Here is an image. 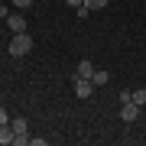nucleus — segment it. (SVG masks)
Wrapping results in <instances>:
<instances>
[{"label":"nucleus","instance_id":"obj_1","mask_svg":"<svg viewBox=\"0 0 146 146\" xmlns=\"http://www.w3.org/2000/svg\"><path fill=\"white\" fill-rule=\"evenodd\" d=\"M7 52H10L13 58H23V55H29V52H33V36H29V33H13L10 46H7Z\"/></svg>","mask_w":146,"mask_h":146},{"label":"nucleus","instance_id":"obj_2","mask_svg":"<svg viewBox=\"0 0 146 146\" xmlns=\"http://www.w3.org/2000/svg\"><path fill=\"white\" fill-rule=\"evenodd\" d=\"M68 81L75 84V94H78V98H91V91H94V81H91V78H81V75L75 72Z\"/></svg>","mask_w":146,"mask_h":146},{"label":"nucleus","instance_id":"obj_3","mask_svg":"<svg viewBox=\"0 0 146 146\" xmlns=\"http://www.w3.org/2000/svg\"><path fill=\"white\" fill-rule=\"evenodd\" d=\"M140 110H143V107H140V104H133V98H130V101H123V104H120V120H123V123H133V120L140 117Z\"/></svg>","mask_w":146,"mask_h":146},{"label":"nucleus","instance_id":"obj_4","mask_svg":"<svg viewBox=\"0 0 146 146\" xmlns=\"http://www.w3.org/2000/svg\"><path fill=\"white\" fill-rule=\"evenodd\" d=\"M3 23H7V26H10V33H26V16H23L20 10H13V13L7 16Z\"/></svg>","mask_w":146,"mask_h":146},{"label":"nucleus","instance_id":"obj_5","mask_svg":"<svg viewBox=\"0 0 146 146\" xmlns=\"http://www.w3.org/2000/svg\"><path fill=\"white\" fill-rule=\"evenodd\" d=\"M10 127H13V133H29V120L26 117H10Z\"/></svg>","mask_w":146,"mask_h":146},{"label":"nucleus","instance_id":"obj_6","mask_svg":"<svg viewBox=\"0 0 146 146\" xmlns=\"http://www.w3.org/2000/svg\"><path fill=\"white\" fill-rule=\"evenodd\" d=\"M13 127L10 123H3V127H0V146H13Z\"/></svg>","mask_w":146,"mask_h":146},{"label":"nucleus","instance_id":"obj_7","mask_svg":"<svg viewBox=\"0 0 146 146\" xmlns=\"http://www.w3.org/2000/svg\"><path fill=\"white\" fill-rule=\"evenodd\" d=\"M75 72H78L81 78H91V75H94V65L88 62V58H81V62H78V68H75Z\"/></svg>","mask_w":146,"mask_h":146},{"label":"nucleus","instance_id":"obj_8","mask_svg":"<svg viewBox=\"0 0 146 146\" xmlns=\"http://www.w3.org/2000/svg\"><path fill=\"white\" fill-rule=\"evenodd\" d=\"M91 81H94V88H98V84H107V81H110V75L104 72V68H94V75H91Z\"/></svg>","mask_w":146,"mask_h":146},{"label":"nucleus","instance_id":"obj_9","mask_svg":"<svg viewBox=\"0 0 146 146\" xmlns=\"http://www.w3.org/2000/svg\"><path fill=\"white\" fill-rule=\"evenodd\" d=\"M130 98H133V104L146 107V88H136V91H130Z\"/></svg>","mask_w":146,"mask_h":146},{"label":"nucleus","instance_id":"obj_10","mask_svg":"<svg viewBox=\"0 0 146 146\" xmlns=\"http://www.w3.org/2000/svg\"><path fill=\"white\" fill-rule=\"evenodd\" d=\"M84 7H88V10H104L107 0H84Z\"/></svg>","mask_w":146,"mask_h":146},{"label":"nucleus","instance_id":"obj_11","mask_svg":"<svg viewBox=\"0 0 146 146\" xmlns=\"http://www.w3.org/2000/svg\"><path fill=\"white\" fill-rule=\"evenodd\" d=\"M29 143V133H16L13 136V146H26Z\"/></svg>","mask_w":146,"mask_h":146},{"label":"nucleus","instance_id":"obj_12","mask_svg":"<svg viewBox=\"0 0 146 146\" xmlns=\"http://www.w3.org/2000/svg\"><path fill=\"white\" fill-rule=\"evenodd\" d=\"M10 7H16V10H26V7H33V0H10Z\"/></svg>","mask_w":146,"mask_h":146},{"label":"nucleus","instance_id":"obj_13","mask_svg":"<svg viewBox=\"0 0 146 146\" xmlns=\"http://www.w3.org/2000/svg\"><path fill=\"white\" fill-rule=\"evenodd\" d=\"M75 13H78V20H84V16H88L91 10H88V7H84V3H81V7H75Z\"/></svg>","mask_w":146,"mask_h":146},{"label":"nucleus","instance_id":"obj_14","mask_svg":"<svg viewBox=\"0 0 146 146\" xmlns=\"http://www.w3.org/2000/svg\"><path fill=\"white\" fill-rule=\"evenodd\" d=\"M3 123H10V114H7L3 107H0V127H3Z\"/></svg>","mask_w":146,"mask_h":146},{"label":"nucleus","instance_id":"obj_15","mask_svg":"<svg viewBox=\"0 0 146 146\" xmlns=\"http://www.w3.org/2000/svg\"><path fill=\"white\" fill-rule=\"evenodd\" d=\"M7 16H10V7H3V3H0V20H7Z\"/></svg>","mask_w":146,"mask_h":146},{"label":"nucleus","instance_id":"obj_16","mask_svg":"<svg viewBox=\"0 0 146 146\" xmlns=\"http://www.w3.org/2000/svg\"><path fill=\"white\" fill-rule=\"evenodd\" d=\"M65 3H68V7H81L84 0H65Z\"/></svg>","mask_w":146,"mask_h":146},{"label":"nucleus","instance_id":"obj_17","mask_svg":"<svg viewBox=\"0 0 146 146\" xmlns=\"http://www.w3.org/2000/svg\"><path fill=\"white\" fill-rule=\"evenodd\" d=\"M0 3H3V0H0Z\"/></svg>","mask_w":146,"mask_h":146},{"label":"nucleus","instance_id":"obj_18","mask_svg":"<svg viewBox=\"0 0 146 146\" xmlns=\"http://www.w3.org/2000/svg\"><path fill=\"white\" fill-rule=\"evenodd\" d=\"M0 23H3V20H0Z\"/></svg>","mask_w":146,"mask_h":146}]
</instances>
